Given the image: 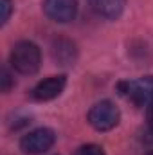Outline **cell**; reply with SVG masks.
Returning <instances> with one entry per match:
<instances>
[{"mask_svg": "<svg viewBox=\"0 0 153 155\" xmlns=\"http://www.w3.org/2000/svg\"><path fill=\"white\" fill-rule=\"evenodd\" d=\"M43 11L50 20L58 24H67L76 18L77 4L76 0H45Z\"/></svg>", "mask_w": 153, "mask_h": 155, "instance_id": "5", "label": "cell"}, {"mask_svg": "<svg viewBox=\"0 0 153 155\" xmlns=\"http://www.w3.org/2000/svg\"><path fill=\"white\" fill-rule=\"evenodd\" d=\"M86 119H88L90 126L96 128L97 132H108L117 126L121 114H119V108L112 101H99L88 110Z\"/></svg>", "mask_w": 153, "mask_h": 155, "instance_id": "3", "label": "cell"}, {"mask_svg": "<svg viewBox=\"0 0 153 155\" xmlns=\"http://www.w3.org/2000/svg\"><path fill=\"white\" fill-rule=\"evenodd\" d=\"M52 56L60 65H70L76 60V47L69 40H56L52 45Z\"/></svg>", "mask_w": 153, "mask_h": 155, "instance_id": "8", "label": "cell"}, {"mask_svg": "<svg viewBox=\"0 0 153 155\" xmlns=\"http://www.w3.org/2000/svg\"><path fill=\"white\" fill-rule=\"evenodd\" d=\"M56 143V134L50 128H36L20 139V150L27 155H41Z\"/></svg>", "mask_w": 153, "mask_h": 155, "instance_id": "4", "label": "cell"}, {"mask_svg": "<svg viewBox=\"0 0 153 155\" xmlns=\"http://www.w3.org/2000/svg\"><path fill=\"white\" fill-rule=\"evenodd\" d=\"M148 126H150V130L153 132V105L148 107Z\"/></svg>", "mask_w": 153, "mask_h": 155, "instance_id": "12", "label": "cell"}, {"mask_svg": "<svg viewBox=\"0 0 153 155\" xmlns=\"http://www.w3.org/2000/svg\"><path fill=\"white\" fill-rule=\"evenodd\" d=\"M146 155H153V152H150V153H146Z\"/></svg>", "mask_w": 153, "mask_h": 155, "instance_id": "13", "label": "cell"}, {"mask_svg": "<svg viewBox=\"0 0 153 155\" xmlns=\"http://www.w3.org/2000/svg\"><path fill=\"white\" fill-rule=\"evenodd\" d=\"M65 85H67V78L63 76V74L50 76V78H47V79H43V81H40L38 85L31 90V96L36 101H50V99L58 97L63 92Z\"/></svg>", "mask_w": 153, "mask_h": 155, "instance_id": "6", "label": "cell"}, {"mask_svg": "<svg viewBox=\"0 0 153 155\" xmlns=\"http://www.w3.org/2000/svg\"><path fill=\"white\" fill-rule=\"evenodd\" d=\"M117 90L121 96L135 103L137 107L153 105V76H144L139 79H126L117 83Z\"/></svg>", "mask_w": 153, "mask_h": 155, "instance_id": "2", "label": "cell"}, {"mask_svg": "<svg viewBox=\"0 0 153 155\" xmlns=\"http://www.w3.org/2000/svg\"><path fill=\"white\" fill-rule=\"evenodd\" d=\"M86 2L96 15L106 20H117L126 5V0H86Z\"/></svg>", "mask_w": 153, "mask_h": 155, "instance_id": "7", "label": "cell"}, {"mask_svg": "<svg viewBox=\"0 0 153 155\" xmlns=\"http://www.w3.org/2000/svg\"><path fill=\"white\" fill-rule=\"evenodd\" d=\"M13 85H15L13 76H11V74H9V71L4 67V69H2V72H0V88H2V92H9Z\"/></svg>", "mask_w": 153, "mask_h": 155, "instance_id": "10", "label": "cell"}, {"mask_svg": "<svg viewBox=\"0 0 153 155\" xmlns=\"http://www.w3.org/2000/svg\"><path fill=\"white\" fill-rule=\"evenodd\" d=\"M76 155H105V150L99 144H85L77 150Z\"/></svg>", "mask_w": 153, "mask_h": 155, "instance_id": "11", "label": "cell"}, {"mask_svg": "<svg viewBox=\"0 0 153 155\" xmlns=\"http://www.w3.org/2000/svg\"><path fill=\"white\" fill-rule=\"evenodd\" d=\"M11 67L20 74H34L41 65V51L33 41H18L9 56Z\"/></svg>", "mask_w": 153, "mask_h": 155, "instance_id": "1", "label": "cell"}, {"mask_svg": "<svg viewBox=\"0 0 153 155\" xmlns=\"http://www.w3.org/2000/svg\"><path fill=\"white\" fill-rule=\"evenodd\" d=\"M0 11H2V15H0V24L5 25L7 20H9V16H11V13H13V2H11V0H0Z\"/></svg>", "mask_w": 153, "mask_h": 155, "instance_id": "9", "label": "cell"}]
</instances>
